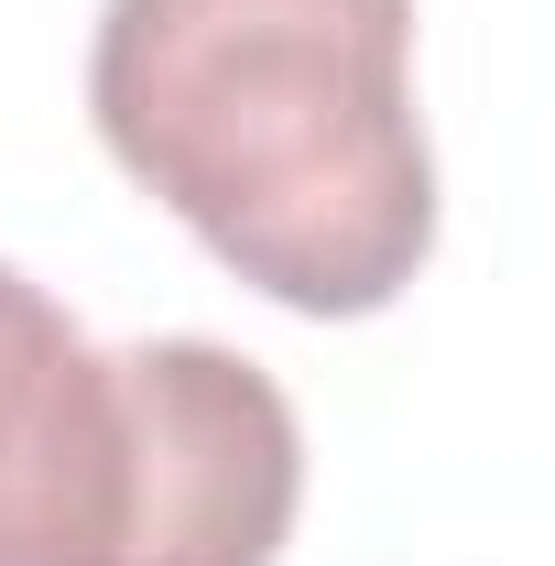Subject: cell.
<instances>
[{
  "instance_id": "6da1fadb",
  "label": "cell",
  "mask_w": 555,
  "mask_h": 566,
  "mask_svg": "<svg viewBox=\"0 0 555 566\" xmlns=\"http://www.w3.org/2000/svg\"><path fill=\"white\" fill-rule=\"evenodd\" d=\"M87 120L294 316H381L436 251L415 0H109Z\"/></svg>"
},
{
  "instance_id": "7a4b0ae2",
  "label": "cell",
  "mask_w": 555,
  "mask_h": 566,
  "mask_svg": "<svg viewBox=\"0 0 555 566\" xmlns=\"http://www.w3.org/2000/svg\"><path fill=\"white\" fill-rule=\"evenodd\" d=\"M305 501V424L218 338L87 349L0 262V566H273Z\"/></svg>"
}]
</instances>
